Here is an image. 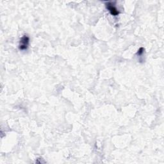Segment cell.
Here are the masks:
<instances>
[{"mask_svg":"<svg viewBox=\"0 0 164 164\" xmlns=\"http://www.w3.org/2000/svg\"><path fill=\"white\" fill-rule=\"evenodd\" d=\"M30 39L27 35H24L21 38L19 44V50H26L28 48L29 45Z\"/></svg>","mask_w":164,"mask_h":164,"instance_id":"1","label":"cell"},{"mask_svg":"<svg viewBox=\"0 0 164 164\" xmlns=\"http://www.w3.org/2000/svg\"><path fill=\"white\" fill-rule=\"evenodd\" d=\"M106 8L110 12V14H111L114 16H117L119 15V12L117 10L116 7L114 6V4L112 2H108L106 3Z\"/></svg>","mask_w":164,"mask_h":164,"instance_id":"2","label":"cell"},{"mask_svg":"<svg viewBox=\"0 0 164 164\" xmlns=\"http://www.w3.org/2000/svg\"><path fill=\"white\" fill-rule=\"evenodd\" d=\"M144 49L143 47H140L139 49V50L138 53H137V54H138L139 55H141L144 53Z\"/></svg>","mask_w":164,"mask_h":164,"instance_id":"3","label":"cell"}]
</instances>
